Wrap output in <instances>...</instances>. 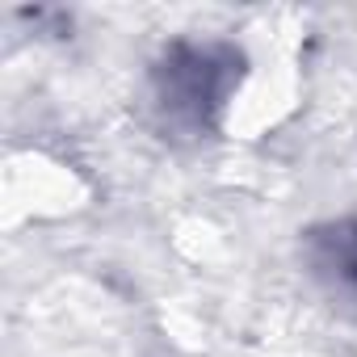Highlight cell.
I'll return each mask as SVG.
<instances>
[{
    "mask_svg": "<svg viewBox=\"0 0 357 357\" xmlns=\"http://www.w3.org/2000/svg\"><path fill=\"white\" fill-rule=\"evenodd\" d=\"M231 68H236V55L227 47H190V43L172 47L155 76L160 105L168 109L172 122L202 126L211 118V109L223 105Z\"/></svg>",
    "mask_w": 357,
    "mask_h": 357,
    "instance_id": "1",
    "label": "cell"
}]
</instances>
